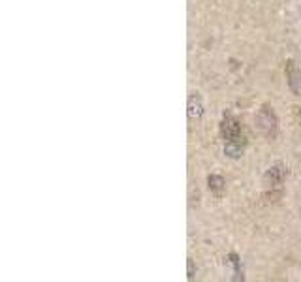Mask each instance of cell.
Returning <instances> with one entry per match:
<instances>
[{
  "label": "cell",
  "mask_w": 301,
  "mask_h": 282,
  "mask_svg": "<svg viewBox=\"0 0 301 282\" xmlns=\"http://www.w3.org/2000/svg\"><path fill=\"white\" fill-rule=\"evenodd\" d=\"M201 113H203V104H201V98L198 94H192L188 98V117L190 118H200Z\"/></svg>",
  "instance_id": "cell-5"
},
{
  "label": "cell",
  "mask_w": 301,
  "mask_h": 282,
  "mask_svg": "<svg viewBox=\"0 0 301 282\" xmlns=\"http://www.w3.org/2000/svg\"><path fill=\"white\" fill-rule=\"evenodd\" d=\"M284 177H286V168L277 164L267 170V173H265V182H267L269 186H277V184H280V182L284 180Z\"/></svg>",
  "instance_id": "cell-4"
},
{
  "label": "cell",
  "mask_w": 301,
  "mask_h": 282,
  "mask_svg": "<svg viewBox=\"0 0 301 282\" xmlns=\"http://www.w3.org/2000/svg\"><path fill=\"white\" fill-rule=\"evenodd\" d=\"M286 78H288V85L292 88L293 94H299V86H301V76L297 68H295V64L292 60H288L286 64Z\"/></svg>",
  "instance_id": "cell-3"
},
{
  "label": "cell",
  "mask_w": 301,
  "mask_h": 282,
  "mask_svg": "<svg viewBox=\"0 0 301 282\" xmlns=\"http://www.w3.org/2000/svg\"><path fill=\"white\" fill-rule=\"evenodd\" d=\"M207 182H209V188H211L213 192H220L224 188V179L220 175H209Z\"/></svg>",
  "instance_id": "cell-7"
},
{
  "label": "cell",
  "mask_w": 301,
  "mask_h": 282,
  "mask_svg": "<svg viewBox=\"0 0 301 282\" xmlns=\"http://www.w3.org/2000/svg\"><path fill=\"white\" fill-rule=\"evenodd\" d=\"M220 134H222L224 141H235V143H243L245 145V138L241 134L239 122L232 115H224L222 122H220Z\"/></svg>",
  "instance_id": "cell-2"
},
{
  "label": "cell",
  "mask_w": 301,
  "mask_h": 282,
  "mask_svg": "<svg viewBox=\"0 0 301 282\" xmlns=\"http://www.w3.org/2000/svg\"><path fill=\"white\" fill-rule=\"evenodd\" d=\"M258 128L262 130V134L267 138V140H273L277 136V128H278V120L275 111L271 110L269 106H262V110L258 111Z\"/></svg>",
  "instance_id": "cell-1"
},
{
  "label": "cell",
  "mask_w": 301,
  "mask_h": 282,
  "mask_svg": "<svg viewBox=\"0 0 301 282\" xmlns=\"http://www.w3.org/2000/svg\"><path fill=\"white\" fill-rule=\"evenodd\" d=\"M192 276H194V262L188 260V278H192Z\"/></svg>",
  "instance_id": "cell-8"
},
{
  "label": "cell",
  "mask_w": 301,
  "mask_h": 282,
  "mask_svg": "<svg viewBox=\"0 0 301 282\" xmlns=\"http://www.w3.org/2000/svg\"><path fill=\"white\" fill-rule=\"evenodd\" d=\"M293 111H295V117H297V120L301 122V108H295Z\"/></svg>",
  "instance_id": "cell-9"
},
{
  "label": "cell",
  "mask_w": 301,
  "mask_h": 282,
  "mask_svg": "<svg viewBox=\"0 0 301 282\" xmlns=\"http://www.w3.org/2000/svg\"><path fill=\"white\" fill-rule=\"evenodd\" d=\"M243 149H245V145L243 143H235V141H226V145H224V154L230 158H239L243 154Z\"/></svg>",
  "instance_id": "cell-6"
}]
</instances>
